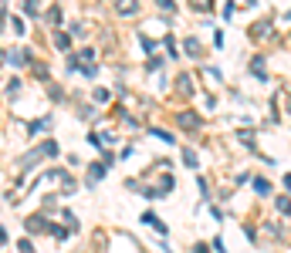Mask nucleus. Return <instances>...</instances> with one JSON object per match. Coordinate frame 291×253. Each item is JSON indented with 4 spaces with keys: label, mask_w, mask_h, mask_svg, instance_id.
I'll list each match as a JSON object with an SVG mask.
<instances>
[{
    "label": "nucleus",
    "mask_w": 291,
    "mask_h": 253,
    "mask_svg": "<svg viewBox=\"0 0 291 253\" xmlns=\"http://www.w3.org/2000/svg\"><path fill=\"white\" fill-rule=\"evenodd\" d=\"M55 48H58V51H68V48H72V34H68V31H58V34H55Z\"/></svg>",
    "instance_id": "nucleus-3"
},
{
    "label": "nucleus",
    "mask_w": 291,
    "mask_h": 253,
    "mask_svg": "<svg viewBox=\"0 0 291 253\" xmlns=\"http://www.w3.org/2000/svg\"><path fill=\"white\" fill-rule=\"evenodd\" d=\"M48 128H51V118L44 115V118H37V122H31V125H27V132H31V135H37V132H48Z\"/></svg>",
    "instance_id": "nucleus-4"
},
{
    "label": "nucleus",
    "mask_w": 291,
    "mask_h": 253,
    "mask_svg": "<svg viewBox=\"0 0 291 253\" xmlns=\"http://www.w3.org/2000/svg\"><path fill=\"white\" fill-rule=\"evenodd\" d=\"M41 149H44V155H48V159H55V155H58V142H55V138H48Z\"/></svg>",
    "instance_id": "nucleus-8"
},
{
    "label": "nucleus",
    "mask_w": 291,
    "mask_h": 253,
    "mask_svg": "<svg viewBox=\"0 0 291 253\" xmlns=\"http://www.w3.org/2000/svg\"><path fill=\"white\" fill-rule=\"evenodd\" d=\"M10 24H14V31H17V34H24V31H27V27H24V20H20V17H14V20H10Z\"/></svg>",
    "instance_id": "nucleus-18"
},
{
    "label": "nucleus",
    "mask_w": 291,
    "mask_h": 253,
    "mask_svg": "<svg viewBox=\"0 0 291 253\" xmlns=\"http://www.w3.org/2000/svg\"><path fill=\"white\" fill-rule=\"evenodd\" d=\"M7 61H10V64H17V67H20V64H27L31 58H27V51H10V54H7Z\"/></svg>",
    "instance_id": "nucleus-6"
},
{
    "label": "nucleus",
    "mask_w": 291,
    "mask_h": 253,
    "mask_svg": "<svg viewBox=\"0 0 291 253\" xmlns=\"http://www.w3.org/2000/svg\"><path fill=\"white\" fill-rule=\"evenodd\" d=\"M180 91H183V95H193V84H190L186 74H180Z\"/></svg>",
    "instance_id": "nucleus-10"
},
{
    "label": "nucleus",
    "mask_w": 291,
    "mask_h": 253,
    "mask_svg": "<svg viewBox=\"0 0 291 253\" xmlns=\"http://www.w3.org/2000/svg\"><path fill=\"white\" fill-rule=\"evenodd\" d=\"M180 125L186 128V132H193V128H200V115H193V112H183V115H180Z\"/></svg>",
    "instance_id": "nucleus-2"
},
{
    "label": "nucleus",
    "mask_w": 291,
    "mask_h": 253,
    "mask_svg": "<svg viewBox=\"0 0 291 253\" xmlns=\"http://www.w3.org/2000/svg\"><path fill=\"white\" fill-rule=\"evenodd\" d=\"M91 98H95V105H105V101H109V91H105V88H98Z\"/></svg>",
    "instance_id": "nucleus-14"
},
{
    "label": "nucleus",
    "mask_w": 291,
    "mask_h": 253,
    "mask_svg": "<svg viewBox=\"0 0 291 253\" xmlns=\"http://www.w3.org/2000/svg\"><path fill=\"white\" fill-rule=\"evenodd\" d=\"M41 226H44V219H41V216H34V219H27V230H41Z\"/></svg>",
    "instance_id": "nucleus-16"
},
{
    "label": "nucleus",
    "mask_w": 291,
    "mask_h": 253,
    "mask_svg": "<svg viewBox=\"0 0 291 253\" xmlns=\"http://www.w3.org/2000/svg\"><path fill=\"white\" fill-rule=\"evenodd\" d=\"M41 20H48L51 27H58V24H61V10H58V7H51V10H48V14H44Z\"/></svg>",
    "instance_id": "nucleus-7"
},
{
    "label": "nucleus",
    "mask_w": 291,
    "mask_h": 253,
    "mask_svg": "<svg viewBox=\"0 0 291 253\" xmlns=\"http://www.w3.org/2000/svg\"><path fill=\"white\" fill-rule=\"evenodd\" d=\"M34 74H37L41 81H48V74H51V71H48V64H34Z\"/></svg>",
    "instance_id": "nucleus-13"
},
{
    "label": "nucleus",
    "mask_w": 291,
    "mask_h": 253,
    "mask_svg": "<svg viewBox=\"0 0 291 253\" xmlns=\"http://www.w3.org/2000/svg\"><path fill=\"white\" fill-rule=\"evenodd\" d=\"M186 54H193V58H200V44H197V41H193V37H190V41H186Z\"/></svg>",
    "instance_id": "nucleus-12"
},
{
    "label": "nucleus",
    "mask_w": 291,
    "mask_h": 253,
    "mask_svg": "<svg viewBox=\"0 0 291 253\" xmlns=\"http://www.w3.org/2000/svg\"><path fill=\"white\" fill-rule=\"evenodd\" d=\"M193 3V10H210V0H190Z\"/></svg>",
    "instance_id": "nucleus-17"
},
{
    "label": "nucleus",
    "mask_w": 291,
    "mask_h": 253,
    "mask_svg": "<svg viewBox=\"0 0 291 253\" xmlns=\"http://www.w3.org/2000/svg\"><path fill=\"white\" fill-rule=\"evenodd\" d=\"M24 10H27L31 17H37V14H41V3H37V0H27V3H24Z\"/></svg>",
    "instance_id": "nucleus-11"
},
{
    "label": "nucleus",
    "mask_w": 291,
    "mask_h": 253,
    "mask_svg": "<svg viewBox=\"0 0 291 253\" xmlns=\"http://www.w3.org/2000/svg\"><path fill=\"white\" fill-rule=\"evenodd\" d=\"M136 7H139L136 0H115V10H119L122 17H126V14H136Z\"/></svg>",
    "instance_id": "nucleus-5"
},
{
    "label": "nucleus",
    "mask_w": 291,
    "mask_h": 253,
    "mask_svg": "<svg viewBox=\"0 0 291 253\" xmlns=\"http://www.w3.org/2000/svg\"><path fill=\"white\" fill-rule=\"evenodd\" d=\"M3 243H7V230L0 226V247H3Z\"/></svg>",
    "instance_id": "nucleus-20"
},
{
    "label": "nucleus",
    "mask_w": 291,
    "mask_h": 253,
    "mask_svg": "<svg viewBox=\"0 0 291 253\" xmlns=\"http://www.w3.org/2000/svg\"><path fill=\"white\" fill-rule=\"evenodd\" d=\"M37 159H48V155H44V149H41V145H37V149H34V152H27V155H24V159H20V162H17V166H20V169H31V166H34V162H37Z\"/></svg>",
    "instance_id": "nucleus-1"
},
{
    "label": "nucleus",
    "mask_w": 291,
    "mask_h": 253,
    "mask_svg": "<svg viewBox=\"0 0 291 253\" xmlns=\"http://www.w3.org/2000/svg\"><path fill=\"white\" fill-rule=\"evenodd\" d=\"M17 91H20V81H17V78H14V81H10V84H7V95H17Z\"/></svg>",
    "instance_id": "nucleus-19"
},
{
    "label": "nucleus",
    "mask_w": 291,
    "mask_h": 253,
    "mask_svg": "<svg viewBox=\"0 0 291 253\" xmlns=\"http://www.w3.org/2000/svg\"><path fill=\"white\" fill-rule=\"evenodd\" d=\"M251 71H254L257 78H264V61H261V58H254V64H251Z\"/></svg>",
    "instance_id": "nucleus-15"
},
{
    "label": "nucleus",
    "mask_w": 291,
    "mask_h": 253,
    "mask_svg": "<svg viewBox=\"0 0 291 253\" xmlns=\"http://www.w3.org/2000/svg\"><path fill=\"white\" fill-rule=\"evenodd\" d=\"M102 176H105V166H91L88 169V183H98Z\"/></svg>",
    "instance_id": "nucleus-9"
}]
</instances>
